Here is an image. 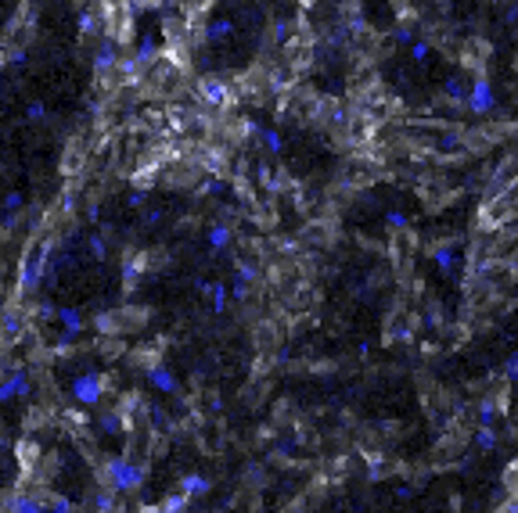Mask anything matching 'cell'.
Masks as SVG:
<instances>
[{"instance_id":"277c9868","label":"cell","mask_w":518,"mask_h":513,"mask_svg":"<svg viewBox=\"0 0 518 513\" xmlns=\"http://www.w3.org/2000/svg\"><path fill=\"white\" fill-rule=\"evenodd\" d=\"M493 101H496V97H493V90H489V83L479 79V83H475V94H471V108H475V112H489Z\"/></svg>"},{"instance_id":"d6986e66","label":"cell","mask_w":518,"mask_h":513,"mask_svg":"<svg viewBox=\"0 0 518 513\" xmlns=\"http://www.w3.org/2000/svg\"><path fill=\"white\" fill-rule=\"evenodd\" d=\"M115 427H119V420H115V417H105V420H101V431H105V435H112Z\"/></svg>"},{"instance_id":"3957f363","label":"cell","mask_w":518,"mask_h":513,"mask_svg":"<svg viewBox=\"0 0 518 513\" xmlns=\"http://www.w3.org/2000/svg\"><path fill=\"white\" fill-rule=\"evenodd\" d=\"M29 388V377L22 373V370H18L15 377H8L4 384H0V402H8V398H15L18 392H26Z\"/></svg>"},{"instance_id":"4fadbf2b","label":"cell","mask_w":518,"mask_h":513,"mask_svg":"<svg viewBox=\"0 0 518 513\" xmlns=\"http://www.w3.org/2000/svg\"><path fill=\"white\" fill-rule=\"evenodd\" d=\"M205 97H209V101H223L227 94H223L220 83H205Z\"/></svg>"},{"instance_id":"e0dca14e","label":"cell","mask_w":518,"mask_h":513,"mask_svg":"<svg viewBox=\"0 0 518 513\" xmlns=\"http://www.w3.org/2000/svg\"><path fill=\"white\" fill-rule=\"evenodd\" d=\"M410 54H414V61H425V58H428V44H414Z\"/></svg>"},{"instance_id":"7c38bea8","label":"cell","mask_w":518,"mask_h":513,"mask_svg":"<svg viewBox=\"0 0 518 513\" xmlns=\"http://www.w3.org/2000/svg\"><path fill=\"white\" fill-rule=\"evenodd\" d=\"M223 305H227V287L216 284V287H213V309H223Z\"/></svg>"},{"instance_id":"30bf717a","label":"cell","mask_w":518,"mask_h":513,"mask_svg":"<svg viewBox=\"0 0 518 513\" xmlns=\"http://www.w3.org/2000/svg\"><path fill=\"white\" fill-rule=\"evenodd\" d=\"M475 445H479V448H493L496 445V435L489 431V423H483V431H479V438H475Z\"/></svg>"},{"instance_id":"5bb4252c","label":"cell","mask_w":518,"mask_h":513,"mask_svg":"<svg viewBox=\"0 0 518 513\" xmlns=\"http://www.w3.org/2000/svg\"><path fill=\"white\" fill-rule=\"evenodd\" d=\"M97 65H101V69H108V65H112V44H105V47H101V54H97Z\"/></svg>"},{"instance_id":"603a6c76","label":"cell","mask_w":518,"mask_h":513,"mask_svg":"<svg viewBox=\"0 0 518 513\" xmlns=\"http://www.w3.org/2000/svg\"><path fill=\"white\" fill-rule=\"evenodd\" d=\"M18 205H22V198H18V194H11V198H8V212H15Z\"/></svg>"},{"instance_id":"44dd1931","label":"cell","mask_w":518,"mask_h":513,"mask_svg":"<svg viewBox=\"0 0 518 513\" xmlns=\"http://www.w3.org/2000/svg\"><path fill=\"white\" fill-rule=\"evenodd\" d=\"M508 377H518V355L508 359Z\"/></svg>"},{"instance_id":"ffe728a7","label":"cell","mask_w":518,"mask_h":513,"mask_svg":"<svg viewBox=\"0 0 518 513\" xmlns=\"http://www.w3.org/2000/svg\"><path fill=\"white\" fill-rule=\"evenodd\" d=\"M29 119H44V104H29Z\"/></svg>"},{"instance_id":"52a82bcc","label":"cell","mask_w":518,"mask_h":513,"mask_svg":"<svg viewBox=\"0 0 518 513\" xmlns=\"http://www.w3.org/2000/svg\"><path fill=\"white\" fill-rule=\"evenodd\" d=\"M148 377H152V384H155V388H162V392H173V373L170 370H165V367H152L148 370Z\"/></svg>"},{"instance_id":"ba28073f","label":"cell","mask_w":518,"mask_h":513,"mask_svg":"<svg viewBox=\"0 0 518 513\" xmlns=\"http://www.w3.org/2000/svg\"><path fill=\"white\" fill-rule=\"evenodd\" d=\"M58 319H61V323H65V327H69V334H65V341H69V337H72V334L79 330V323H83V316H79L76 309H58Z\"/></svg>"},{"instance_id":"7402d4cb","label":"cell","mask_w":518,"mask_h":513,"mask_svg":"<svg viewBox=\"0 0 518 513\" xmlns=\"http://www.w3.org/2000/svg\"><path fill=\"white\" fill-rule=\"evenodd\" d=\"M389 223H392V226H403V223H407V219H403V216H400V212H389Z\"/></svg>"},{"instance_id":"6da1fadb","label":"cell","mask_w":518,"mask_h":513,"mask_svg":"<svg viewBox=\"0 0 518 513\" xmlns=\"http://www.w3.org/2000/svg\"><path fill=\"white\" fill-rule=\"evenodd\" d=\"M108 481H112V488H119V491H130V488L140 485V470H137L133 463H127V460H112V463H108Z\"/></svg>"},{"instance_id":"7a4b0ae2","label":"cell","mask_w":518,"mask_h":513,"mask_svg":"<svg viewBox=\"0 0 518 513\" xmlns=\"http://www.w3.org/2000/svg\"><path fill=\"white\" fill-rule=\"evenodd\" d=\"M72 398L83 402V405H94V402L101 398V373L90 370V373L76 377V380H72Z\"/></svg>"},{"instance_id":"5b68a950","label":"cell","mask_w":518,"mask_h":513,"mask_svg":"<svg viewBox=\"0 0 518 513\" xmlns=\"http://www.w3.org/2000/svg\"><path fill=\"white\" fill-rule=\"evenodd\" d=\"M227 244H231V226H227V223H216V226L209 230V248L220 251V248H227Z\"/></svg>"},{"instance_id":"9c48e42d","label":"cell","mask_w":518,"mask_h":513,"mask_svg":"<svg viewBox=\"0 0 518 513\" xmlns=\"http://www.w3.org/2000/svg\"><path fill=\"white\" fill-rule=\"evenodd\" d=\"M15 513H44V506H40V499H15Z\"/></svg>"},{"instance_id":"9a60e30c","label":"cell","mask_w":518,"mask_h":513,"mask_svg":"<svg viewBox=\"0 0 518 513\" xmlns=\"http://www.w3.org/2000/svg\"><path fill=\"white\" fill-rule=\"evenodd\" d=\"M90 255L94 259H105V241L101 237H90Z\"/></svg>"},{"instance_id":"8fae6325","label":"cell","mask_w":518,"mask_h":513,"mask_svg":"<svg viewBox=\"0 0 518 513\" xmlns=\"http://www.w3.org/2000/svg\"><path fill=\"white\" fill-rule=\"evenodd\" d=\"M79 29H83V33H94V29H97V15H94V11H83V15H79Z\"/></svg>"},{"instance_id":"2e32d148","label":"cell","mask_w":518,"mask_h":513,"mask_svg":"<svg viewBox=\"0 0 518 513\" xmlns=\"http://www.w3.org/2000/svg\"><path fill=\"white\" fill-rule=\"evenodd\" d=\"M263 140H266V147H270V151H281V137H277L274 130H266V133H263Z\"/></svg>"},{"instance_id":"8992f818","label":"cell","mask_w":518,"mask_h":513,"mask_svg":"<svg viewBox=\"0 0 518 513\" xmlns=\"http://www.w3.org/2000/svg\"><path fill=\"white\" fill-rule=\"evenodd\" d=\"M184 496H205L213 485H209V478H198V474H191V478H184Z\"/></svg>"},{"instance_id":"ac0fdd59","label":"cell","mask_w":518,"mask_h":513,"mask_svg":"<svg viewBox=\"0 0 518 513\" xmlns=\"http://www.w3.org/2000/svg\"><path fill=\"white\" fill-rule=\"evenodd\" d=\"M436 262H439L443 269H450V266H453V255H450V251H436Z\"/></svg>"}]
</instances>
